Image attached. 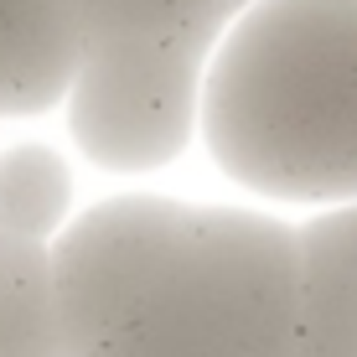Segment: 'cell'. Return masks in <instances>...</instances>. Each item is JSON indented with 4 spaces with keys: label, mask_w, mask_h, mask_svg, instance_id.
Listing matches in <instances>:
<instances>
[{
    "label": "cell",
    "mask_w": 357,
    "mask_h": 357,
    "mask_svg": "<svg viewBox=\"0 0 357 357\" xmlns=\"http://www.w3.org/2000/svg\"><path fill=\"white\" fill-rule=\"evenodd\" d=\"M187 213L192 207L171 197H114L73 218L52 238V285L68 357L109 321V311L130 295V285L181 233Z\"/></svg>",
    "instance_id": "cell-3"
},
{
    "label": "cell",
    "mask_w": 357,
    "mask_h": 357,
    "mask_svg": "<svg viewBox=\"0 0 357 357\" xmlns=\"http://www.w3.org/2000/svg\"><path fill=\"white\" fill-rule=\"evenodd\" d=\"M78 68L68 0H0V73L6 114H47L68 98Z\"/></svg>",
    "instance_id": "cell-6"
},
{
    "label": "cell",
    "mask_w": 357,
    "mask_h": 357,
    "mask_svg": "<svg viewBox=\"0 0 357 357\" xmlns=\"http://www.w3.org/2000/svg\"><path fill=\"white\" fill-rule=\"evenodd\" d=\"M197 119L238 187L357 202V0H254L207 63Z\"/></svg>",
    "instance_id": "cell-1"
},
{
    "label": "cell",
    "mask_w": 357,
    "mask_h": 357,
    "mask_svg": "<svg viewBox=\"0 0 357 357\" xmlns=\"http://www.w3.org/2000/svg\"><path fill=\"white\" fill-rule=\"evenodd\" d=\"M73 207V171L52 145H10L0 151V233L52 243Z\"/></svg>",
    "instance_id": "cell-8"
},
{
    "label": "cell",
    "mask_w": 357,
    "mask_h": 357,
    "mask_svg": "<svg viewBox=\"0 0 357 357\" xmlns=\"http://www.w3.org/2000/svg\"><path fill=\"white\" fill-rule=\"evenodd\" d=\"M0 357H68L52 243L0 233Z\"/></svg>",
    "instance_id": "cell-7"
},
{
    "label": "cell",
    "mask_w": 357,
    "mask_h": 357,
    "mask_svg": "<svg viewBox=\"0 0 357 357\" xmlns=\"http://www.w3.org/2000/svg\"><path fill=\"white\" fill-rule=\"evenodd\" d=\"M254 0H68L78 57L213 63L218 42Z\"/></svg>",
    "instance_id": "cell-4"
},
{
    "label": "cell",
    "mask_w": 357,
    "mask_h": 357,
    "mask_svg": "<svg viewBox=\"0 0 357 357\" xmlns=\"http://www.w3.org/2000/svg\"><path fill=\"white\" fill-rule=\"evenodd\" d=\"M301 233L249 207H192L181 233L73 357H285Z\"/></svg>",
    "instance_id": "cell-2"
},
{
    "label": "cell",
    "mask_w": 357,
    "mask_h": 357,
    "mask_svg": "<svg viewBox=\"0 0 357 357\" xmlns=\"http://www.w3.org/2000/svg\"><path fill=\"white\" fill-rule=\"evenodd\" d=\"M301 285L285 357H357V202L295 228Z\"/></svg>",
    "instance_id": "cell-5"
}]
</instances>
